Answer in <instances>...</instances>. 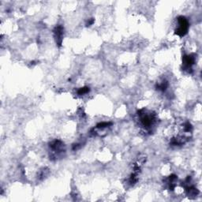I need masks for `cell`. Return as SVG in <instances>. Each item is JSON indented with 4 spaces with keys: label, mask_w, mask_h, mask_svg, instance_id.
<instances>
[{
    "label": "cell",
    "mask_w": 202,
    "mask_h": 202,
    "mask_svg": "<svg viewBox=\"0 0 202 202\" xmlns=\"http://www.w3.org/2000/svg\"><path fill=\"white\" fill-rule=\"evenodd\" d=\"M178 21H179V28L176 29V34L180 36H183L187 33L189 28V23L184 17H180Z\"/></svg>",
    "instance_id": "6da1fadb"
},
{
    "label": "cell",
    "mask_w": 202,
    "mask_h": 202,
    "mask_svg": "<svg viewBox=\"0 0 202 202\" xmlns=\"http://www.w3.org/2000/svg\"><path fill=\"white\" fill-rule=\"evenodd\" d=\"M88 92V88H81V89L79 90L78 93H79V95H83V94L86 93V92Z\"/></svg>",
    "instance_id": "7a4b0ae2"
}]
</instances>
